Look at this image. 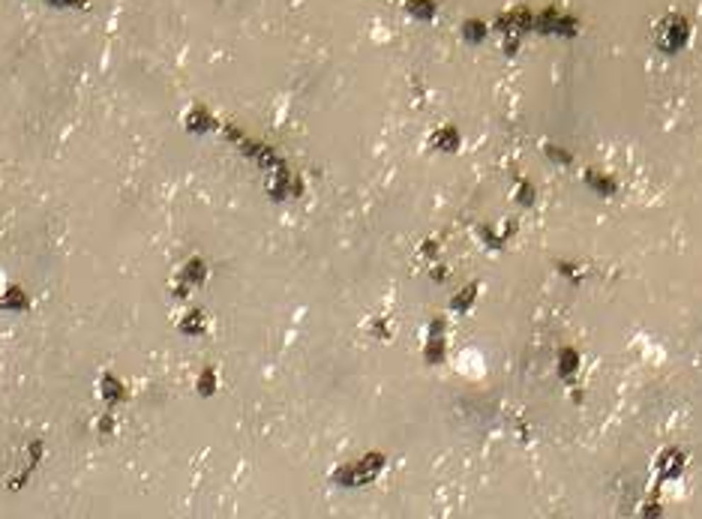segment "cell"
Returning <instances> with one entry per match:
<instances>
[]
</instances>
